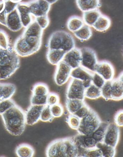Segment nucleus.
<instances>
[{"label":"nucleus","mask_w":123,"mask_h":157,"mask_svg":"<svg viewBox=\"0 0 123 157\" xmlns=\"http://www.w3.org/2000/svg\"><path fill=\"white\" fill-rule=\"evenodd\" d=\"M1 115L6 130L9 133L18 136L24 132L26 122L25 112L20 107L16 105Z\"/></svg>","instance_id":"nucleus-1"},{"label":"nucleus","mask_w":123,"mask_h":157,"mask_svg":"<svg viewBox=\"0 0 123 157\" xmlns=\"http://www.w3.org/2000/svg\"><path fill=\"white\" fill-rule=\"evenodd\" d=\"M78 148L72 138L54 140L47 148L48 157H78Z\"/></svg>","instance_id":"nucleus-2"},{"label":"nucleus","mask_w":123,"mask_h":157,"mask_svg":"<svg viewBox=\"0 0 123 157\" xmlns=\"http://www.w3.org/2000/svg\"><path fill=\"white\" fill-rule=\"evenodd\" d=\"M19 67V56L13 48L8 50L0 48V80L10 78Z\"/></svg>","instance_id":"nucleus-3"},{"label":"nucleus","mask_w":123,"mask_h":157,"mask_svg":"<svg viewBox=\"0 0 123 157\" xmlns=\"http://www.w3.org/2000/svg\"><path fill=\"white\" fill-rule=\"evenodd\" d=\"M42 39V37H41L26 36L22 34L15 41L13 48L19 57H28L40 50Z\"/></svg>","instance_id":"nucleus-4"},{"label":"nucleus","mask_w":123,"mask_h":157,"mask_svg":"<svg viewBox=\"0 0 123 157\" xmlns=\"http://www.w3.org/2000/svg\"><path fill=\"white\" fill-rule=\"evenodd\" d=\"M48 49H61L67 52L75 48L72 36L64 31H57L51 34L47 44Z\"/></svg>","instance_id":"nucleus-5"},{"label":"nucleus","mask_w":123,"mask_h":157,"mask_svg":"<svg viewBox=\"0 0 123 157\" xmlns=\"http://www.w3.org/2000/svg\"><path fill=\"white\" fill-rule=\"evenodd\" d=\"M102 123L98 115L91 109L88 115L81 119L78 129V133L84 135H91Z\"/></svg>","instance_id":"nucleus-6"},{"label":"nucleus","mask_w":123,"mask_h":157,"mask_svg":"<svg viewBox=\"0 0 123 157\" xmlns=\"http://www.w3.org/2000/svg\"><path fill=\"white\" fill-rule=\"evenodd\" d=\"M81 60L80 66L92 73L95 72V68L98 63L95 51L89 48H83L80 49Z\"/></svg>","instance_id":"nucleus-7"},{"label":"nucleus","mask_w":123,"mask_h":157,"mask_svg":"<svg viewBox=\"0 0 123 157\" xmlns=\"http://www.w3.org/2000/svg\"><path fill=\"white\" fill-rule=\"evenodd\" d=\"M85 90L86 88L81 81L72 79L67 89V99H78L84 101Z\"/></svg>","instance_id":"nucleus-8"},{"label":"nucleus","mask_w":123,"mask_h":157,"mask_svg":"<svg viewBox=\"0 0 123 157\" xmlns=\"http://www.w3.org/2000/svg\"><path fill=\"white\" fill-rule=\"evenodd\" d=\"M30 13L34 17L48 15L51 5L45 0H32L27 2Z\"/></svg>","instance_id":"nucleus-9"},{"label":"nucleus","mask_w":123,"mask_h":157,"mask_svg":"<svg viewBox=\"0 0 123 157\" xmlns=\"http://www.w3.org/2000/svg\"><path fill=\"white\" fill-rule=\"evenodd\" d=\"M72 69L63 61L57 65L54 74V81L57 85L61 86L65 84L69 80Z\"/></svg>","instance_id":"nucleus-10"},{"label":"nucleus","mask_w":123,"mask_h":157,"mask_svg":"<svg viewBox=\"0 0 123 157\" xmlns=\"http://www.w3.org/2000/svg\"><path fill=\"white\" fill-rule=\"evenodd\" d=\"M92 75L93 73L80 66L72 69L70 77L81 81L86 89L92 84Z\"/></svg>","instance_id":"nucleus-11"},{"label":"nucleus","mask_w":123,"mask_h":157,"mask_svg":"<svg viewBox=\"0 0 123 157\" xmlns=\"http://www.w3.org/2000/svg\"><path fill=\"white\" fill-rule=\"evenodd\" d=\"M120 137V130L119 127L115 124H109L103 143L105 144L116 147Z\"/></svg>","instance_id":"nucleus-12"},{"label":"nucleus","mask_w":123,"mask_h":157,"mask_svg":"<svg viewBox=\"0 0 123 157\" xmlns=\"http://www.w3.org/2000/svg\"><path fill=\"white\" fill-rule=\"evenodd\" d=\"M95 73L102 76L105 81H112L114 76V68L112 64L107 61L98 62L95 70Z\"/></svg>","instance_id":"nucleus-13"},{"label":"nucleus","mask_w":123,"mask_h":157,"mask_svg":"<svg viewBox=\"0 0 123 157\" xmlns=\"http://www.w3.org/2000/svg\"><path fill=\"white\" fill-rule=\"evenodd\" d=\"M81 60V53L80 49L75 48L65 54L62 61L74 69L80 66Z\"/></svg>","instance_id":"nucleus-14"},{"label":"nucleus","mask_w":123,"mask_h":157,"mask_svg":"<svg viewBox=\"0 0 123 157\" xmlns=\"http://www.w3.org/2000/svg\"><path fill=\"white\" fill-rule=\"evenodd\" d=\"M44 106L31 105L25 112L26 122L27 125H33L40 120L41 113Z\"/></svg>","instance_id":"nucleus-15"},{"label":"nucleus","mask_w":123,"mask_h":157,"mask_svg":"<svg viewBox=\"0 0 123 157\" xmlns=\"http://www.w3.org/2000/svg\"><path fill=\"white\" fill-rule=\"evenodd\" d=\"M76 145L84 149H92L96 147L97 142L91 135H84L78 133L72 137Z\"/></svg>","instance_id":"nucleus-16"},{"label":"nucleus","mask_w":123,"mask_h":157,"mask_svg":"<svg viewBox=\"0 0 123 157\" xmlns=\"http://www.w3.org/2000/svg\"><path fill=\"white\" fill-rule=\"evenodd\" d=\"M16 10L20 17L23 27H27L34 21L33 16L30 13L27 2H19Z\"/></svg>","instance_id":"nucleus-17"},{"label":"nucleus","mask_w":123,"mask_h":157,"mask_svg":"<svg viewBox=\"0 0 123 157\" xmlns=\"http://www.w3.org/2000/svg\"><path fill=\"white\" fill-rule=\"evenodd\" d=\"M5 27L14 32H18L23 27L16 9L7 15Z\"/></svg>","instance_id":"nucleus-18"},{"label":"nucleus","mask_w":123,"mask_h":157,"mask_svg":"<svg viewBox=\"0 0 123 157\" xmlns=\"http://www.w3.org/2000/svg\"><path fill=\"white\" fill-rule=\"evenodd\" d=\"M77 6L83 12L99 9L101 6L100 0H76Z\"/></svg>","instance_id":"nucleus-19"},{"label":"nucleus","mask_w":123,"mask_h":157,"mask_svg":"<svg viewBox=\"0 0 123 157\" xmlns=\"http://www.w3.org/2000/svg\"><path fill=\"white\" fill-rule=\"evenodd\" d=\"M16 91L15 85L11 83H0V102L10 99Z\"/></svg>","instance_id":"nucleus-20"},{"label":"nucleus","mask_w":123,"mask_h":157,"mask_svg":"<svg viewBox=\"0 0 123 157\" xmlns=\"http://www.w3.org/2000/svg\"><path fill=\"white\" fill-rule=\"evenodd\" d=\"M66 52L61 49H48L46 57L49 63L53 65H57L62 62Z\"/></svg>","instance_id":"nucleus-21"},{"label":"nucleus","mask_w":123,"mask_h":157,"mask_svg":"<svg viewBox=\"0 0 123 157\" xmlns=\"http://www.w3.org/2000/svg\"><path fill=\"white\" fill-rule=\"evenodd\" d=\"M102 14L99 9L84 12L83 13V21L85 25L92 27Z\"/></svg>","instance_id":"nucleus-22"},{"label":"nucleus","mask_w":123,"mask_h":157,"mask_svg":"<svg viewBox=\"0 0 123 157\" xmlns=\"http://www.w3.org/2000/svg\"><path fill=\"white\" fill-rule=\"evenodd\" d=\"M111 100L120 101L123 99V86L118 78L112 81Z\"/></svg>","instance_id":"nucleus-23"},{"label":"nucleus","mask_w":123,"mask_h":157,"mask_svg":"<svg viewBox=\"0 0 123 157\" xmlns=\"http://www.w3.org/2000/svg\"><path fill=\"white\" fill-rule=\"evenodd\" d=\"M111 25V20L107 16L102 14L94 24L92 27L96 31L104 32L108 30Z\"/></svg>","instance_id":"nucleus-24"},{"label":"nucleus","mask_w":123,"mask_h":157,"mask_svg":"<svg viewBox=\"0 0 123 157\" xmlns=\"http://www.w3.org/2000/svg\"><path fill=\"white\" fill-rule=\"evenodd\" d=\"M25 28L23 33V35L42 37L44 30L41 28L35 20L28 26Z\"/></svg>","instance_id":"nucleus-25"},{"label":"nucleus","mask_w":123,"mask_h":157,"mask_svg":"<svg viewBox=\"0 0 123 157\" xmlns=\"http://www.w3.org/2000/svg\"><path fill=\"white\" fill-rule=\"evenodd\" d=\"M82 18L77 16H72L67 22L68 30L73 33L79 30L84 25Z\"/></svg>","instance_id":"nucleus-26"},{"label":"nucleus","mask_w":123,"mask_h":157,"mask_svg":"<svg viewBox=\"0 0 123 157\" xmlns=\"http://www.w3.org/2000/svg\"><path fill=\"white\" fill-rule=\"evenodd\" d=\"M16 153L19 157H32L35 154V150L30 145L23 144L16 147Z\"/></svg>","instance_id":"nucleus-27"},{"label":"nucleus","mask_w":123,"mask_h":157,"mask_svg":"<svg viewBox=\"0 0 123 157\" xmlns=\"http://www.w3.org/2000/svg\"><path fill=\"white\" fill-rule=\"evenodd\" d=\"M74 36L81 41L89 40L92 36V32L90 27L84 25L79 30L74 33Z\"/></svg>","instance_id":"nucleus-28"},{"label":"nucleus","mask_w":123,"mask_h":157,"mask_svg":"<svg viewBox=\"0 0 123 157\" xmlns=\"http://www.w3.org/2000/svg\"><path fill=\"white\" fill-rule=\"evenodd\" d=\"M84 100L78 99H67L66 107L70 114H75L82 106L85 105Z\"/></svg>","instance_id":"nucleus-29"},{"label":"nucleus","mask_w":123,"mask_h":157,"mask_svg":"<svg viewBox=\"0 0 123 157\" xmlns=\"http://www.w3.org/2000/svg\"><path fill=\"white\" fill-rule=\"evenodd\" d=\"M108 125V123L102 122L99 126L91 134V136L97 143L102 142L103 141Z\"/></svg>","instance_id":"nucleus-30"},{"label":"nucleus","mask_w":123,"mask_h":157,"mask_svg":"<svg viewBox=\"0 0 123 157\" xmlns=\"http://www.w3.org/2000/svg\"><path fill=\"white\" fill-rule=\"evenodd\" d=\"M96 147L100 149L103 157H114L116 154L115 147L105 144L104 143H97Z\"/></svg>","instance_id":"nucleus-31"},{"label":"nucleus","mask_w":123,"mask_h":157,"mask_svg":"<svg viewBox=\"0 0 123 157\" xmlns=\"http://www.w3.org/2000/svg\"><path fill=\"white\" fill-rule=\"evenodd\" d=\"M102 97L101 89L93 85H90L86 88L85 91V97L91 100H95Z\"/></svg>","instance_id":"nucleus-32"},{"label":"nucleus","mask_w":123,"mask_h":157,"mask_svg":"<svg viewBox=\"0 0 123 157\" xmlns=\"http://www.w3.org/2000/svg\"><path fill=\"white\" fill-rule=\"evenodd\" d=\"M32 95L37 96L47 95L49 94L48 86L44 83H38L33 86Z\"/></svg>","instance_id":"nucleus-33"},{"label":"nucleus","mask_w":123,"mask_h":157,"mask_svg":"<svg viewBox=\"0 0 123 157\" xmlns=\"http://www.w3.org/2000/svg\"><path fill=\"white\" fill-rule=\"evenodd\" d=\"M13 48L7 33L4 30L0 29V48L8 50Z\"/></svg>","instance_id":"nucleus-34"},{"label":"nucleus","mask_w":123,"mask_h":157,"mask_svg":"<svg viewBox=\"0 0 123 157\" xmlns=\"http://www.w3.org/2000/svg\"><path fill=\"white\" fill-rule=\"evenodd\" d=\"M112 81H106L104 85L101 89L102 97L106 100H111L112 98Z\"/></svg>","instance_id":"nucleus-35"},{"label":"nucleus","mask_w":123,"mask_h":157,"mask_svg":"<svg viewBox=\"0 0 123 157\" xmlns=\"http://www.w3.org/2000/svg\"><path fill=\"white\" fill-rule=\"evenodd\" d=\"M19 2V0H4V7L6 14L8 15L16 10Z\"/></svg>","instance_id":"nucleus-36"},{"label":"nucleus","mask_w":123,"mask_h":157,"mask_svg":"<svg viewBox=\"0 0 123 157\" xmlns=\"http://www.w3.org/2000/svg\"><path fill=\"white\" fill-rule=\"evenodd\" d=\"M53 117L51 112L50 106L46 105L42 110L40 117V120L43 122H51L53 120Z\"/></svg>","instance_id":"nucleus-37"},{"label":"nucleus","mask_w":123,"mask_h":157,"mask_svg":"<svg viewBox=\"0 0 123 157\" xmlns=\"http://www.w3.org/2000/svg\"><path fill=\"white\" fill-rule=\"evenodd\" d=\"M67 121L68 126L74 130H78L81 122V119L73 114H70L68 117Z\"/></svg>","instance_id":"nucleus-38"},{"label":"nucleus","mask_w":123,"mask_h":157,"mask_svg":"<svg viewBox=\"0 0 123 157\" xmlns=\"http://www.w3.org/2000/svg\"><path fill=\"white\" fill-rule=\"evenodd\" d=\"M47 95L37 96L32 95L31 99V105H47Z\"/></svg>","instance_id":"nucleus-39"},{"label":"nucleus","mask_w":123,"mask_h":157,"mask_svg":"<svg viewBox=\"0 0 123 157\" xmlns=\"http://www.w3.org/2000/svg\"><path fill=\"white\" fill-rule=\"evenodd\" d=\"M92 82L93 85L101 89L104 85L106 81L102 76L94 72L93 73Z\"/></svg>","instance_id":"nucleus-40"},{"label":"nucleus","mask_w":123,"mask_h":157,"mask_svg":"<svg viewBox=\"0 0 123 157\" xmlns=\"http://www.w3.org/2000/svg\"><path fill=\"white\" fill-rule=\"evenodd\" d=\"M16 104L11 99H8L0 102V115L7 111Z\"/></svg>","instance_id":"nucleus-41"},{"label":"nucleus","mask_w":123,"mask_h":157,"mask_svg":"<svg viewBox=\"0 0 123 157\" xmlns=\"http://www.w3.org/2000/svg\"><path fill=\"white\" fill-rule=\"evenodd\" d=\"M34 20L43 30L46 29L50 24V20L48 15L35 17Z\"/></svg>","instance_id":"nucleus-42"},{"label":"nucleus","mask_w":123,"mask_h":157,"mask_svg":"<svg viewBox=\"0 0 123 157\" xmlns=\"http://www.w3.org/2000/svg\"><path fill=\"white\" fill-rule=\"evenodd\" d=\"M50 109L54 117H60L63 115L64 112L63 107L59 103L50 106Z\"/></svg>","instance_id":"nucleus-43"},{"label":"nucleus","mask_w":123,"mask_h":157,"mask_svg":"<svg viewBox=\"0 0 123 157\" xmlns=\"http://www.w3.org/2000/svg\"><path fill=\"white\" fill-rule=\"evenodd\" d=\"M60 98L59 96L55 93H49L47 95V105L49 106H52L53 105L59 104Z\"/></svg>","instance_id":"nucleus-44"},{"label":"nucleus","mask_w":123,"mask_h":157,"mask_svg":"<svg viewBox=\"0 0 123 157\" xmlns=\"http://www.w3.org/2000/svg\"><path fill=\"white\" fill-rule=\"evenodd\" d=\"M90 110L91 108H89V106H88L86 104H85L74 115H76V116L79 117L80 119H82L88 115L90 111Z\"/></svg>","instance_id":"nucleus-45"},{"label":"nucleus","mask_w":123,"mask_h":157,"mask_svg":"<svg viewBox=\"0 0 123 157\" xmlns=\"http://www.w3.org/2000/svg\"><path fill=\"white\" fill-rule=\"evenodd\" d=\"M114 124L118 127H123V110L119 111L115 115Z\"/></svg>","instance_id":"nucleus-46"},{"label":"nucleus","mask_w":123,"mask_h":157,"mask_svg":"<svg viewBox=\"0 0 123 157\" xmlns=\"http://www.w3.org/2000/svg\"><path fill=\"white\" fill-rule=\"evenodd\" d=\"M118 79L120 81L121 84L123 85V72L121 73V74L120 75L118 78Z\"/></svg>","instance_id":"nucleus-47"},{"label":"nucleus","mask_w":123,"mask_h":157,"mask_svg":"<svg viewBox=\"0 0 123 157\" xmlns=\"http://www.w3.org/2000/svg\"><path fill=\"white\" fill-rule=\"evenodd\" d=\"M45 1H46L49 4L52 5V4H54V3H56L58 0H45Z\"/></svg>","instance_id":"nucleus-48"}]
</instances>
